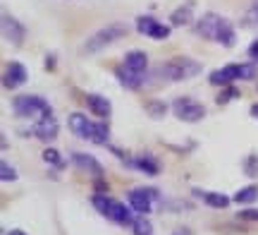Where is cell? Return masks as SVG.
Listing matches in <instances>:
<instances>
[{"label":"cell","mask_w":258,"mask_h":235,"mask_svg":"<svg viewBox=\"0 0 258 235\" xmlns=\"http://www.w3.org/2000/svg\"><path fill=\"white\" fill-rule=\"evenodd\" d=\"M158 72L170 82H184V79H191L201 72V63H196L191 58H172L165 65H160Z\"/></svg>","instance_id":"2"},{"label":"cell","mask_w":258,"mask_h":235,"mask_svg":"<svg viewBox=\"0 0 258 235\" xmlns=\"http://www.w3.org/2000/svg\"><path fill=\"white\" fill-rule=\"evenodd\" d=\"M108 218H112L115 223H120V226H132L134 223V216L129 214V209L122 204V202H115L112 199V207H110V211H108Z\"/></svg>","instance_id":"14"},{"label":"cell","mask_w":258,"mask_h":235,"mask_svg":"<svg viewBox=\"0 0 258 235\" xmlns=\"http://www.w3.org/2000/svg\"><path fill=\"white\" fill-rule=\"evenodd\" d=\"M146 65H148V56L144 51H129L127 56H124V67L134 70V72H141V75H144Z\"/></svg>","instance_id":"16"},{"label":"cell","mask_w":258,"mask_h":235,"mask_svg":"<svg viewBox=\"0 0 258 235\" xmlns=\"http://www.w3.org/2000/svg\"><path fill=\"white\" fill-rule=\"evenodd\" d=\"M239 79H256V65H239Z\"/></svg>","instance_id":"30"},{"label":"cell","mask_w":258,"mask_h":235,"mask_svg":"<svg viewBox=\"0 0 258 235\" xmlns=\"http://www.w3.org/2000/svg\"><path fill=\"white\" fill-rule=\"evenodd\" d=\"M108 137H110V127L105 122H93L91 125V137L89 139L93 144H108Z\"/></svg>","instance_id":"19"},{"label":"cell","mask_w":258,"mask_h":235,"mask_svg":"<svg viewBox=\"0 0 258 235\" xmlns=\"http://www.w3.org/2000/svg\"><path fill=\"white\" fill-rule=\"evenodd\" d=\"M57 120L53 118V115H48V118H38V122L34 125V134H36L38 139L43 142H50L57 137Z\"/></svg>","instance_id":"8"},{"label":"cell","mask_w":258,"mask_h":235,"mask_svg":"<svg viewBox=\"0 0 258 235\" xmlns=\"http://www.w3.org/2000/svg\"><path fill=\"white\" fill-rule=\"evenodd\" d=\"M91 125L93 122H89V118L82 113L70 115V130H72L77 137H82V139H89V137H91Z\"/></svg>","instance_id":"11"},{"label":"cell","mask_w":258,"mask_h":235,"mask_svg":"<svg viewBox=\"0 0 258 235\" xmlns=\"http://www.w3.org/2000/svg\"><path fill=\"white\" fill-rule=\"evenodd\" d=\"M12 111L19 118H48V115H53L50 106L41 96H19L12 104Z\"/></svg>","instance_id":"3"},{"label":"cell","mask_w":258,"mask_h":235,"mask_svg":"<svg viewBox=\"0 0 258 235\" xmlns=\"http://www.w3.org/2000/svg\"><path fill=\"white\" fill-rule=\"evenodd\" d=\"M232 199H234L237 204H253V202L258 199V187H256V185H249V187H241L239 192H237V195H234Z\"/></svg>","instance_id":"21"},{"label":"cell","mask_w":258,"mask_h":235,"mask_svg":"<svg viewBox=\"0 0 258 235\" xmlns=\"http://www.w3.org/2000/svg\"><path fill=\"white\" fill-rule=\"evenodd\" d=\"M170 22L175 27H184V24H191L194 22V3H186L182 8H177L172 15H170Z\"/></svg>","instance_id":"17"},{"label":"cell","mask_w":258,"mask_h":235,"mask_svg":"<svg viewBox=\"0 0 258 235\" xmlns=\"http://www.w3.org/2000/svg\"><path fill=\"white\" fill-rule=\"evenodd\" d=\"M72 161L79 166L82 170H86V173H91L93 178H101L103 175V166L98 163V161L93 159V156H89V154H74Z\"/></svg>","instance_id":"12"},{"label":"cell","mask_w":258,"mask_h":235,"mask_svg":"<svg viewBox=\"0 0 258 235\" xmlns=\"http://www.w3.org/2000/svg\"><path fill=\"white\" fill-rule=\"evenodd\" d=\"M225 22H227V19L220 17V15H215V12H206V15L196 22V31H199L203 38L218 41V34H220V29H222Z\"/></svg>","instance_id":"5"},{"label":"cell","mask_w":258,"mask_h":235,"mask_svg":"<svg viewBox=\"0 0 258 235\" xmlns=\"http://www.w3.org/2000/svg\"><path fill=\"white\" fill-rule=\"evenodd\" d=\"M27 67L22 65V63H10L8 72H5V86H10V89H17V86H22L24 82H27Z\"/></svg>","instance_id":"10"},{"label":"cell","mask_w":258,"mask_h":235,"mask_svg":"<svg viewBox=\"0 0 258 235\" xmlns=\"http://www.w3.org/2000/svg\"><path fill=\"white\" fill-rule=\"evenodd\" d=\"M218 43H222V46H234V29H232L230 22H225L220 29V34H218Z\"/></svg>","instance_id":"23"},{"label":"cell","mask_w":258,"mask_h":235,"mask_svg":"<svg viewBox=\"0 0 258 235\" xmlns=\"http://www.w3.org/2000/svg\"><path fill=\"white\" fill-rule=\"evenodd\" d=\"M158 197L156 190H146V187H137L129 192V207L134 209L137 214H148L151 211V204L153 199Z\"/></svg>","instance_id":"6"},{"label":"cell","mask_w":258,"mask_h":235,"mask_svg":"<svg viewBox=\"0 0 258 235\" xmlns=\"http://www.w3.org/2000/svg\"><path fill=\"white\" fill-rule=\"evenodd\" d=\"M115 75H117V79H120L122 86H127V89H139V86L144 84V77H141V72H134V70H129V67H117L115 70Z\"/></svg>","instance_id":"13"},{"label":"cell","mask_w":258,"mask_h":235,"mask_svg":"<svg viewBox=\"0 0 258 235\" xmlns=\"http://www.w3.org/2000/svg\"><path fill=\"white\" fill-rule=\"evenodd\" d=\"M251 15L258 19V0H253V8H251Z\"/></svg>","instance_id":"36"},{"label":"cell","mask_w":258,"mask_h":235,"mask_svg":"<svg viewBox=\"0 0 258 235\" xmlns=\"http://www.w3.org/2000/svg\"><path fill=\"white\" fill-rule=\"evenodd\" d=\"M249 56H251V60H256L258 63V41H253L249 46Z\"/></svg>","instance_id":"34"},{"label":"cell","mask_w":258,"mask_h":235,"mask_svg":"<svg viewBox=\"0 0 258 235\" xmlns=\"http://www.w3.org/2000/svg\"><path fill=\"white\" fill-rule=\"evenodd\" d=\"M0 178L5 180V182H10V180H17V170L12 168L8 161H3V163H0Z\"/></svg>","instance_id":"28"},{"label":"cell","mask_w":258,"mask_h":235,"mask_svg":"<svg viewBox=\"0 0 258 235\" xmlns=\"http://www.w3.org/2000/svg\"><path fill=\"white\" fill-rule=\"evenodd\" d=\"M53 67H55V58L48 56V58H46V70H53Z\"/></svg>","instance_id":"35"},{"label":"cell","mask_w":258,"mask_h":235,"mask_svg":"<svg viewBox=\"0 0 258 235\" xmlns=\"http://www.w3.org/2000/svg\"><path fill=\"white\" fill-rule=\"evenodd\" d=\"M43 161H46V163H50V166H57V168H62V166H64V161L60 159V154H57L55 149H46V151H43Z\"/></svg>","instance_id":"27"},{"label":"cell","mask_w":258,"mask_h":235,"mask_svg":"<svg viewBox=\"0 0 258 235\" xmlns=\"http://www.w3.org/2000/svg\"><path fill=\"white\" fill-rule=\"evenodd\" d=\"M3 38L19 46L24 41V27L19 24L17 19H12L10 15H3Z\"/></svg>","instance_id":"7"},{"label":"cell","mask_w":258,"mask_h":235,"mask_svg":"<svg viewBox=\"0 0 258 235\" xmlns=\"http://www.w3.org/2000/svg\"><path fill=\"white\" fill-rule=\"evenodd\" d=\"M199 197L208 204V207H213V209H225L227 204H230L232 199L230 197H225V195H220V192H196Z\"/></svg>","instance_id":"18"},{"label":"cell","mask_w":258,"mask_h":235,"mask_svg":"<svg viewBox=\"0 0 258 235\" xmlns=\"http://www.w3.org/2000/svg\"><path fill=\"white\" fill-rule=\"evenodd\" d=\"M134 166H137V168H141L146 175H158V170H160L158 161L153 159L151 154H146V156H139V159L134 161Z\"/></svg>","instance_id":"20"},{"label":"cell","mask_w":258,"mask_h":235,"mask_svg":"<svg viewBox=\"0 0 258 235\" xmlns=\"http://www.w3.org/2000/svg\"><path fill=\"white\" fill-rule=\"evenodd\" d=\"M151 36L158 38V41H163V38L170 36V27H165V24H160V22H158V27L153 29V34H151Z\"/></svg>","instance_id":"31"},{"label":"cell","mask_w":258,"mask_h":235,"mask_svg":"<svg viewBox=\"0 0 258 235\" xmlns=\"http://www.w3.org/2000/svg\"><path fill=\"white\" fill-rule=\"evenodd\" d=\"M172 111H175V115L179 120H184V122H199L206 118V108L199 101L189 99V96H179L175 104H172Z\"/></svg>","instance_id":"4"},{"label":"cell","mask_w":258,"mask_h":235,"mask_svg":"<svg viewBox=\"0 0 258 235\" xmlns=\"http://www.w3.org/2000/svg\"><path fill=\"white\" fill-rule=\"evenodd\" d=\"M251 115H253V118H258V104L251 106Z\"/></svg>","instance_id":"37"},{"label":"cell","mask_w":258,"mask_h":235,"mask_svg":"<svg viewBox=\"0 0 258 235\" xmlns=\"http://www.w3.org/2000/svg\"><path fill=\"white\" fill-rule=\"evenodd\" d=\"M8 235H27V233H24V230H10Z\"/></svg>","instance_id":"38"},{"label":"cell","mask_w":258,"mask_h":235,"mask_svg":"<svg viewBox=\"0 0 258 235\" xmlns=\"http://www.w3.org/2000/svg\"><path fill=\"white\" fill-rule=\"evenodd\" d=\"M244 170H246V175H251V178H258V156H246Z\"/></svg>","instance_id":"29"},{"label":"cell","mask_w":258,"mask_h":235,"mask_svg":"<svg viewBox=\"0 0 258 235\" xmlns=\"http://www.w3.org/2000/svg\"><path fill=\"white\" fill-rule=\"evenodd\" d=\"M234 79H239V65H227L211 72V84L215 86H230Z\"/></svg>","instance_id":"9"},{"label":"cell","mask_w":258,"mask_h":235,"mask_svg":"<svg viewBox=\"0 0 258 235\" xmlns=\"http://www.w3.org/2000/svg\"><path fill=\"white\" fill-rule=\"evenodd\" d=\"M234 99H239V89L237 86H225L220 91V96H218V104H230V101H234Z\"/></svg>","instance_id":"26"},{"label":"cell","mask_w":258,"mask_h":235,"mask_svg":"<svg viewBox=\"0 0 258 235\" xmlns=\"http://www.w3.org/2000/svg\"><path fill=\"white\" fill-rule=\"evenodd\" d=\"M93 207L101 211L103 216H108V211H110V207H112V199L108 197V195H93Z\"/></svg>","instance_id":"25"},{"label":"cell","mask_w":258,"mask_h":235,"mask_svg":"<svg viewBox=\"0 0 258 235\" xmlns=\"http://www.w3.org/2000/svg\"><path fill=\"white\" fill-rule=\"evenodd\" d=\"M177 235H179V233H177Z\"/></svg>","instance_id":"39"},{"label":"cell","mask_w":258,"mask_h":235,"mask_svg":"<svg viewBox=\"0 0 258 235\" xmlns=\"http://www.w3.org/2000/svg\"><path fill=\"white\" fill-rule=\"evenodd\" d=\"M132 230H134V235H151L153 233V226H151V221L146 216H139V218H134Z\"/></svg>","instance_id":"24"},{"label":"cell","mask_w":258,"mask_h":235,"mask_svg":"<svg viewBox=\"0 0 258 235\" xmlns=\"http://www.w3.org/2000/svg\"><path fill=\"white\" fill-rule=\"evenodd\" d=\"M239 218H244V221H258V211L256 209H246V211H241Z\"/></svg>","instance_id":"33"},{"label":"cell","mask_w":258,"mask_h":235,"mask_svg":"<svg viewBox=\"0 0 258 235\" xmlns=\"http://www.w3.org/2000/svg\"><path fill=\"white\" fill-rule=\"evenodd\" d=\"M129 34V29L122 24V22H110L108 27L98 29L93 36L86 38V43H84L82 53H98V51H103L105 46H110V43H115V41H120V38H124Z\"/></svg>","instance_id":"1"},{"label":"cell","mask_w":258,"mask_h":235,"mask_svg":"<svg viewBox=\"0 0 258 235\" xmlns=\"http://www.w3.org/2000/svg\"><path fill=\"white\" fill-rule=\"evenodd\" d=\"M86 104H89V108H91L93 113L98 115V118H108L110 115V101L105 99V96L101 94H91V96H86Z\"/></svg>","instance_id":"15"},{"label":"cell","mask_w":258,"mask_h":235,"mask_svg":"<svg viewBox=\"0 0 258 235\" xmlns=\"http://www.w3.org/2000/svg\"><path fill=\"white\" fill-rule=\"evenodd\" d=\"M167 106L165 104H148V113L153 115V118H160V115H165Z\"/></svg>","instance_id":"32"},{"label":"cell","mask_w":258,"mask_h":235,"mask_svg":"<svg viewBox=\"0 0 258 235\" xmlns=\"http://www.w3.org/2000/svg\"><path fill=\"white\" fill-rule=\"evenodd\" d=\"M156 27H158V22L151 17V15H141V17L137 19V31L139 34H144V36H151Z\"/></svg>","instance_id":"22"}]
</instances>
